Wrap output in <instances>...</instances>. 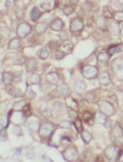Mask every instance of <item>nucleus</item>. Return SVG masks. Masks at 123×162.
Wrapping results in <instances>:
<instances>
[{"instance_id":"f257e3e1","label":"nucleus","mask_w":123,"mask_h":162,"mask_svg":"<svg viewBox=\"0 0 123 162\" xmlns=\"http://www.w3.org/2000/svg\"><path fill=\"white\" fill-rule=\"evenodd\" d=\"M54 132V125L49 122L43 123L38 130V135L42 139H48V136H51L52 133Z\"/></svg>"},{"instance_id":"f03ea898","label":"nucleus","mask_w":123,"mask_h":162,"mask_svg":"<svg viewBox=\"0 0 123 162\" xmlns=\"http://www.w3.org/2000/svg\"><path fill=\"white\" fill-rule=\"evenodd\" d=\"M82 75L83 77L88 79V80H94L99 76V69L96 66L87 65L82 69Z\"/></svg>"},{"instance_id":"7ed1b4c3","label":"nucleus","mask_w":123,"mask_h":162,"mask_svg":"<svg viewBox=\"0 0 123 162\" xmlns=\"http://www.w3.org/2000/svg\"><path fill=\"white\" fill-rule=\"evenodd\" d=\"M112 71L117 80H123V59H115L112 63Z\"/></svg>"},{"instance_id":"20e7f679","label":"nucleus","mask_w":123,"mask_h":162,"mask_svg":"<svg viewBox=\"0 0 123 162\" xmlns=\"http://www.w3.org/2000/svg\"><path fill=\"white\" fill-rule=\"evenodd\" d=\"M32 32V27L28 23H21L16 30V34L20 38H27Z\"/></svg>"},{"instance_id":"39448f33","label":"nucleus","mask_w":123,"mask_h":162,"mask_svg":"<svg viewBox=\"0 0 123 162\" xmlns=\"http://www.w3.org/2000/svg\"><path fill=\"white\" fill-rule=\"evenodd\" d=\"M113 140L118 146H123V130L119 125L113 128Z\"/></svg>"},{"instance_id":"423d86ee","label":"nucleus","mask_w":123,"mask_h":162,"mask_svg":"<svg viewBox=\"0 0 123 162\" xmlns=\"http://www.w3.org/2000/svg\"><path fill=\"white\" fill-rule=\"evenodd\" d=\"M99 107H100V111H102L106 116H111V115H113L115 113L113 105L108 101H102L100 103Z\"/></svg>"},{"instance_id":"0eeeda50","label":"nucleus","mask_w":123,"mask_h":162,"mask_svg":"<svg viewBox=\"0 0 123 162\" xmlns=\"http://www.w3.org/2000/svg\"><path fill=\"white\" fill-rule=\"evenodd\" d=\"M62 155L66 161H74L78 157V151L74 147H69L62 151Z\"/></svg>"},{"instance_id":"6e6552de","label":"nucleus","mask_w":123,"mask_h":162,"mask_svg":"<svg viewBox=\"0 0 123 162\" xmlns=\"http://www.w3.org/2000/svg\"><path fill=\"white\" fill-rule=\"evenodd\" d=\"M83 27H84V24H83V21L80 18H75L70 22V26L69 30L71 32H77L79 31H81Z\"/></svg>"},{"instance_id":"1a4fd4ad","label":"nucleus","mask_w":123,"mask_h":162,"mask_svg":"<svg viewBox=\"0 0 123 162\" xmlns=\"http://www.w3.org/2000/svg\"><path fill=\"white\" fill-rule=\"evenodd\" d=\"M117 153H118V149L114 146H109L104 150V154H106L108 160H116Z\"/></svg>"},{"instance_id":"9d476101","label":"nucleus","mask_w":123,"mask_h":162,"mask_svg":"<svg viewBox=\"0 0 123 162\" xmlns=\"http://www.w3.org/2000/svg\"><path fill=\"white\" fill-rule=\"evenodd\" d=\"M87 85L85 84V82H83L81 80H76L73 82V89L78 93H84L86 92Z\"/></svg>"},{"instance_id":"9b49d317","label":"nucleus","mask_w":123,"mask_h":162,"mask_svg":"<svg viewBox=\"0 0 123 162\" xmlns=\"http://www.w3.org/2000/svg\"><path fill=\"white\" fill-rule=\"evenodd\" d=\"M50 28H51L52 31H55V32L62 31V28H64V22L61 19H59V18H56V19H54L51 22Z\"/></svg>"},{"instance_id":"f8f14e48","label":"nucleus","mask_w":123,"mask_h":162,"mask_svg":"<svg viewBox=\"0 0 123 162\" xmlns=\"http://www.w3.org/2000/svg\"><path fill=\"white\" fill-rule=\"evenodd\" d=\"M69 88L66 85H61L59 86H57L55 93L57 94V96H60V97H66L69 95Z\"/></svg>"},{"instance_id":"ddd939ff","label":"nucleus","mask_w":123,"mask_h":162,"mask_svg":"<svg viewBox=\"0 0 123 162\" xmlns=\"http://www.w3.org/2000/svg\"><path fill=\"white\" fill-rule=\"evenodd\" d=\"M42 15V12L39 10L38 7H32L31 12H30V19L32 22H35L38 18H41Z\"/></svg>"},{"instance_id":"4468645a","label":"nucleus","mask_w":123,"mask_h":162,"mask_svg":"<svg viewBox=\"0 0 123 162\" xmlns=\"http://www.w3.org/2000/svg\"><path fill=\"white\" fill-rule=\"evenodd\" d=\"M46 81H48L50 85H56L57 82H59V76L57 73H54V72H51V73H48L46 75Z\"/></svg>"},{"instance_id":"2eb2a0df","label":"nucleus","mask_w":123,"mask_h":162,"mask_svg":"<svg viewBox=\"0 0 123 162\" xmlns=\"http://www.w3.org/2000/svg\"><path fill=\"white\" fill-rule=\"evenodd\" d=\"M110 58V55L106 52H103L97 55V63L100 65H106Z\"/></svg>"},{"instance_id":"dca6fc26","label":"nucleus","mask_w":123,"mask_h":162,"mask_svg":"<svg viewBox=\"0 0 123 162\" xmlns=\"http://www.w3.org/2000/svg\"><path fill=\"white\" fill-rule=\"evenodd\" d=\"M66 105L67 107L69 108V109H72V110H78L79 108V105H78V101L77 100H75L73 97H67L66 99Z\"/></svg>"},{"instance_id":"f3484780","label":"nucleus","mask_w":123,"mask_h":162,"mask_svg":"<svg viewBox=\"0 0 123 162\" xmlns=\"http://www.w3.org/2000/svg\"><path fill=\"white\" fill-rule=\"evenodd\" d=\"M14 82V74L10 73V72H4L3 73V82L6 86H11Z\"/></svg>"},{"instance_id":"a211bd4d","label":"nucleus","mask_w":123,"mask_h":162,"mask_svg":"<svg viewBox=\"0 0 123 162\" xmlns=\"http://www.w3.org/2000/svg\"><path fill=\"white\" fill-rule=\"evenodd\" d=\"M61 50H62L65 54L71 53L72 50H73V43L70 40H65L62 43V45H61Z\"/></svg>"},{"instance_id":"6ab92c4d","label":"nucleus","mask_w":123,"mask_h":162,"mask_svg":"<svg viewBox=\"0 0 123 162\" xmlns=\"http://www.w3.org/2000/svg\"><path fill=\"white\" fill-rule=\"evenodd\" d=\"M106 121H107L106 115L104 113H103L102 111H99V112L96 113V116H95V122H96V123L103 125Z\"/></svg>"},{"instance_id":"aec40b11","label":"nucleus","mask_w":123,"mask_h":162,"mask_svg":"<svg viewBox=\"0 0 123 162\" xmlns=\"http://www.w3.org/2000/svg\"><path fill=\"white\" fill-rule=\"evenodd\" d=\"M108 31L112 35H119L120 34V28H119V26L116 22H114V23H111L109 25V27H108Z\"/></svg>"},{"instance_id":"412c9836","label":"nucleus","mask_w":123,"mask_h":162,"mask_svg":"<svg viewBox=\"0 0 123 162\" xmlns=\"http://www.w3.org/2000/svg\"><path fill=\"white\" fill-rule=\"evenodd\" d=\"M99 81L102 85H107L109 84L110 82V77H109V74L107 73V72H103L100 75L99 77Z\"/></svg>"},{"instance_id":"4be33fe9","label":"nucleus","mask_w":123,"mask_h":162,"mask_svg":"<svg viewBox=\"0 0 123 162\" xmlns=\"http://www.w3.org/2000/svg\"><path fill=\"white\" fill-rule=\"evenodd\" d=\"M21 46V41L19 38H12L8 43V49L13 50V49H18Z\"/></svg>"},{"instance_id":"5701e85b","label":"nucleus","mask_w":123,"mask_h":162,"mask_svg":"<svg viewBox=\"0 0 123 162\" xmlns=\"http://www.w3.org/2000/svg\"><path fill=\"white\" fill-rule=\"evenodd\" d=\"M37 65H38L37 59H35V58H30L28 60V62H27V66H26L27 71L28 72H32L35 69V68H37Z\"/></svg>"},{"instance_id":"b1692460","label":"nucleus","mask_w":123,"mask_h":162,"mask_svg":"<svg viewBox=\"0 0 123 162\" xmlns=\"http://www.w3.org/2000/svg\"><path fill=\"white\" fill-rule=\"evenodd\" d=\"M48 24H46L45 22H42V23L37 24V26H35V32H37V34H42L46 30H48Z\"/></svg>"},{"instance_id":"393cba45","label":"nucleus","mask_w":123,"mask_h":162,"mask_svg":"<svg viewBox=\"0 0 123 162\" xmlns=\"http://www.w3.org/2000/svg\"><path fill=\"white\" fill-rule=\"evenodd\" d=\"M39 127H41V125H39V123L37 120H32L29 123V129H30V131L32 133H34V134L38 132Z\"/></svg>"},{"instance_id":"a878e982","label":"nucleus","mask_w":123,"mask_h":162,"mask_svg":"<svg viewBox=\"0 0 123 162\" xmlns=\"http://www.w3.org/2000/svg\"><path fill=\"white\" fill-rule=\"evenodd\" d=\"M29 80H30L31 84H32V85H39V84H41V82H42V78H41V76H39L38 74L32 73Z\"/></svg>"},{"instance_id":"bb28decb","label":"nucleus","mask_w":123,"mask_h":162,"mask_svg":"<svg viewBox=\"0 0 123 162\" xmlns=\"http://www.w3.org/2000/svg\"><path fill=\"white\" fill-rule=\"evenodd\" d=\"M81 138L83 140H84L85 143H89L92 140L93 136H92L91 133L88 132V131H82L81 132Z\"/></svg>"},{"instance_id":"cd10ccee","label":"nucleus","mask_w":123,"mask_h":162,"mask_svg":"<svg viewBox=\"0 0 123 162\" xmlns=\"http://www.w3.org/2000/svg\"><path fill=\"white\" fill-rule=\"evenodd\" d=\"M38 58L41 60H46L49 57V51L48 49L46 48H42L39 50V52H38Z\"/></svg>"},{"instance_id":"c85d7f7f","label":"nucleus","mask_w":123,"mask_h":162,"mask_svg":"<svg viewBox=\"0 0 123 162\" xmlns=\"http://www.w3.org/2000/svg\"><path fill=\"white\" fill-rule=\"evenodd\" d=\"M95 96H96V92H95V91H90V92H86L85 99H86L89 103H94V100H95Z\"/></svg>"},{"instance_id":"c756f323","label":"nucleus","mask_w":123,"mask_h":162,"mask_svg":"<svg viewBox=\"0 0 123 162\" xmlns=\"http://www.w3.org/2000/svg\"><path fill=\"white\" fill-rule=\"evenodd\" d=\"M25 95H26L27 98H29V99H34L35 97V92L32 91V88L30 86H28L27 89H26V92H25Z\"/></svg>"},{"instance_id":"7c9ffc66","label":"nucleus","mask_w":123,"mask_h":162,"mask_svg":"<svg viewBox=\"0 0 123 162\" xmlns=\"http://www.w3.org/2000/svg\"><path fill=\"white\" fill-rule=\"evenodd\" d=\"M0 34H1L4 38H9V35H10V30H9V28H7L6 26L0 27Z\"/></svg>"},{"instance_id":"2f4dec72","label":"nucleus","mask_w":123,"mask_h":162,"mask_svg":"<svg viewBox=\"0 0 123 162\" xmlns=\"http://www.w3.org/2000/svg\"><path fill=\"white\" fill-rule=\"evenodd\" d=\"M26 105V102L24 100H21V101H18L14 104V110L17 111V112H20V111L23 110L24 106Z\"/></svg>"},{"instance_id":"473e14b6","label":"nucleus","mask_w":123,"mask_h":162,"mask_svg":"<svg viewBox=\"0 0 123 162\" xmlns=\"http://www.w3.org/2000/svg\"><path fill=\"white\" fill-rule=\"evenodd\" d=\"M121 50V44H118V45H113V46H111V47H109V49H108V54L111 56V55H113L114 53H116V52H119Z\"/></svg>"},{"instance_id":"72a5a7b5","label":"nucleus","mask_w":123,"mask_h":162,"mask_svg":"<svg viewBox=\"0 0 123 162\" xmlns=\"http://www.w3.org/2000/svg\"><path fill=\"white\" fill-rule=\"evenodd\" d=\"M12 132L13 134L17 136H21L22 135H23V131H22V128L20 127V126L18 125H14L13 128H12Z\"/></svg>"},{"instance_id":"f704fd0d","label":"nucleus","mask_w":123,"mask_h":162,"mask_svg":"<svg viewBox=\"0 0 123 162\" xmlns=\"http://www.w3.org/2000/svg\"><path fill=\"white\" fill-rule=\"evenodd\" d=\"M35 152L34 149L32 148H28L26 150V152H25V157L27 158V159H32V158H35Z\"/></svg>"},{"instance_id":"c9c22d12","label":"nucleus","mask_w":123,"mask_h":162,"mask_svg":"<svg viewBox=\"0 0 123 162\" xmlns=\"http://www.w3.org/2000/svg\"><path fill=\"white\" fill-rule=\"evenodd\" d=\"M113 18L115 22L117 23H120V22H123V11H118L113 15Z\"/></svg>"},{"instance_id":"e433bc0d","label":"nucleus","mask_w":123,"mask_h":162,"mask_svg":"<svg viewBox=\"0 0 123 162\" xmlns=\"http://www.w3.org/2000/svg\"><path fill=\"white\" fill-rule=\"evenodd\" d=\"M73 12H74L73 6H65L63 8V14L65 16H70Z\"/></svg>"},{"instance_id":"4c0bfd02","label":"nucleus","mask_w":123,"mask_h":162,"mask_svg":"<svg viewBox=\"0 0 123 162\" xmlns=\"http://www.w3.org/2000/svg\"><path fill=\"white\" fill-rule=\"evenodd\" d=\"M103 17L104 19H111V18H113V14L111 13V11L108 8H104L103 12Z\"/></svg>"},{"instance_id":"58836bf2","label":"nucleus","mask_w":123,"mask_h":162,"mask_svg":"<svg viewBox=\"0 0 123 162\" xmlns=\"http://www.w3.org/2000/svg\"><path fill=\"white\" fill-rule=\"evenodd\" d=\"M23 113L25 114V116L26 117H28V116H30V115L32 114V111H31V104H26V105L24 106V108H23Z\"/></svg>"},{"instance_id":"ea45409f","label":"nucleus","mask_w":123,"mask_h":162,"mask_svg":"<svg viewBox=\"0 0 123 162\" xmlns=\"http://www.w3.org/2000/svg\"><path fill=\"white\" fill-rule=\"evenodd\" d=\"M74 126L76 127V130H77L78 132H82L83 131V126H82V121L80 119H76L74 121Z\"/></svg>"},{"instance_id":"a19ab883","label":"nucleus","mask_w":123,"mask_h":162,"mask_svg":"<svg viewBox=\"0 0 123 162\" xmlns=\"http://www.w3.org/2000/svg\"><path fill=\"white\" fill-rule=\"evenodd\" d=\"M64 56H65V53L61 49L56 50V51L54 52V57H55L57 60H60V59L64 58Z\"/></svg>"},{"instance_id":"79ce46f5","label":"nucleus","mask_w":123,"mask_h":162,"mask_svg":"<svg viewBox=\"0 0 123 162\" xmlns=\"http://www.w3.org/2000/svg\"><path fill=\"white\" fill-rule=\"evenodd\" d=\"M59 127L62 129H70L71 128V122L67 121V120H63L62 122H60Z\"/></svg>"},{"instance_id":"37998d69","label":"nucleus","mask_w":123,"mask_h":162,"mask_svg":"<svg viewBox=\"0 0 123 162\" xmlns=\"http://www.w3.org/2000/svg\"><path fill=\"white\" fill-rule=\"evenodd\" d=\"M41 8L45 9V10H49L51 8V2L50 1H45L41 4Z\"/></svg>"},{"instance_id":"c03bdc74","label":"nucleus","mask_w":123,"mask_h":162,"mask_svg":"<svg viewBox=\"0 0 123 162\" xmlns=\"http://www.w3.org/2000/svg\"><path fill=\"white\" fill-rule=\"evenodd\" d=\"M68 114H69V117H70V119H72V120H76V119L78 118L77 111H76V110L69 109V110H68Z\"/></svg>"},{"instance_id":"a18cd8bd","label":"nucleus","mask_w":123,"mask_h":162,"mask_svg":"<svg viewBox=\"0 0 123 162\" xmlns=\"http://www.w3.org/2000/svg\"><path fill=\"white\" fill-rule=\"evenodd\" d=\"M42 115L46 118H49L51 116V110H50V108H48V107L45 108V109L42 110Z\"/></svg>"},{"instance_id":"49530a36","label":"nucleus","mask_w":123,"mask_h":162,"mask_svg":"<svg viewBox=\"0 0 123 162\" xmlns=\"http://www.w3.org/2000/svg\"><path fill=\"white\" fill-rule=\"evenodd\" d=\"M83 117H84V120L86 122H89V120L91 118H93V115L92 113H90L89 111H86V112H84V115H83Z\"/></svg>"},{"instance_id":"de8ad7c7","label":"nucleus","mask_w":123,"mask_h":162,"mask_svg":"<svg viewBox=\"0 0 123 162\" xmlns=\"http://www.w3.org/2000/svg\"><path fill=\"white\" fill-rule=\"evenodd\" d=\"M0 139L5 140L7 139V134H6V129L3 128L2 130H0Z\"/></svg>"},{"instance_id":"09e8293b","label":"nucleus","mask_w":123,"mask_h":162,"mask_svg":"<svg viewBox=\"0 0 123 162\" xmlns=\"http://www.w3.org/2000/svg\"><path fill=\"white\" fill-rule=\"evenodd\" d=\"M6 121H5V119L3 118V117H0V130H2L3 128H5L6 126Z\"/></svg>"},{"instance_id":"8fccbe9b","label":"nucleus","mask_w":123,"mask_h":162,"mask_svg":"<svg viewBox=\"0 0 123 162\" xmlns=\"http://www.w3.org/2000/svg\"><path fill=\"white\" fill-rule=\"evenodd\" d=\"M12 95L15 97H19V96H22V92L18 88H15V91L12 92Z\"/></svg>"},{"instance_id":"3c124183","label":"nucleus","mask_w":123,"mask_h":162,"mask_svg":"<svg viewBox=\"0 0 123 162\" xmlns=\"http://www.w3.org/2000/svg\"><path fill=\"white\" fill-rule=\"evenodd\" d=\"M61 106H62V104H61V102H59V101H55V102L53 103V107H54V109L59 110Z\"/></svg>"},{"instance_id":"603ef678","label":"nucleus","mask_w":123,"mask_h":162,"mask_svg":"<svg viewBox=\"0 0 123 162\" xmlns=\"http://www.w3.org/2000/svg\"><path fill=\"white\" fill-rule=\"evenodd\" d=\"M103 19H104V18H103V16L99 18V20H97V24H99V26H103V25H104Z\"/></svg>"},{"instance_id":"864d4df0","label":"nucleus","mask_w":123,"mask_h":162,"mask_svg":"<svg viewBox=\"0 0 123 162\" xmlns=\"http://www.w3.org/2000/svg\"><path fill=\"white\" fill-rule=\"evenodd\" d=\"M56 45H57V42H56V41H50V42H49V45H48V46H49L50 48H54V47H55Z\"/></svg>"},{"instance_id":"5fc2aeb1","label":"nucleus","mask_w":123,"mask_h":162,"mask_svg":"<svg viewBox=\"0 0 123 162\" xmlns=\"http://www.w3.org/2000/svg\"><path fill=\"white\" fill-rule=\"evenodd\" d=\"M111 4H112L114 7H118L119 2L117 1V0H111Z\"/></svg>"},{"instance_id":"6e6d98bb","label":"nucleus","mask_w":123,"mask_h":162,"mask_svg":"<svg viewBox=\"0 0 123 162\" xmlns=\"http://www.w3.org/2000/svg\"><path fill=\"white\" fill-rule=\"evenodd\" d=\"M69 2L71 3L72 5H76V4H78L79 0H69Z\"/></svg>"},{"instance_id":"4d7b16f0","label":"nucleus","mask_w":123,"mask_h":162,"mask_svg":"<svg viewBox=\"0 0 123 162\" xmlns=\"http://www.w3.org/2000/svg\"><path fill=\"white\" fill-rule=\"evenodd\" d=\"M3 82V73L0 72V85H1Z\"/></svg>"},{"instance_id":"13d9d810","label":"nucleus","mask_w":123,"mask_h":162,"mask_svg":"<svg viewBox=\"0 0 123 162\" xmlns=\"http://www.w3.org/2000/svg\"><path fill=\"white\" fill-rule=\"evenodd\" d=\"M61 140H68V142H71V140L69 138H66V136H63V138H61Z\"/></svg>"},{"instance_id":"bf43d9fd","label":"nucleus","mask_w":123,"mask_h":162,"mask_svg":"<svg viewBox=\"0 0 123 162\" xmlns=\"http://www.w3.org/2000/svg\"><path fill=\"white\" fill-rule=\"evenodd\" d=\"M17 149H18V150L16 151V154H19V153H20V151H21V150H20V148H17Z\"/></svg>"},{"instance_id":"052dcab7","label":"nucleus","mask_w":123,"mask_h":162,"mask_svg":"<svg viewBox=\"0 0 123 162\" xmlns=\"http://www.w3.org/2000/svg\"><path fill=\"white\" fill-rule=\"evenodd\" d=\"M120 34L122 35V37H123V28H121V30H120Z\"/></svg>"},{"instance_id":"680f3d73","label":"nucleus","mask_w":123,"mask_h":162,"mask_svg":"<svg viewBox=\"0 0 123 162\" xmlns=\"http://www.w3.org/2000/svg\"><path fill=\"white\" fill-rule=\"evenodd\" d=\"M122 9H123V4H122Z\"/></svg>"}]
</instances>
